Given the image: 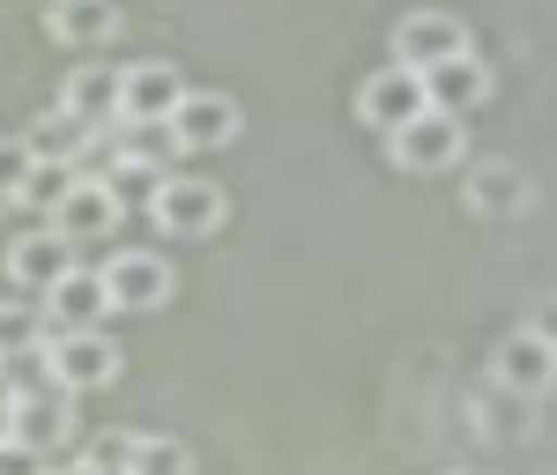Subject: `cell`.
<instances>
[{"instance_id": "obj_25", "label": "cell", "mask_w": 557, "mask_h": 475, "mask_svg": "<svg viewBox=\"0 0 557 475\" xmlns=\"http://www.w3.org/2000/svg\"><path fill=\"white\" fill-rule=\"evenodd\" d=\"M83 461H97L104 475H127V468H134V438H97Z\"/></svg>"}, {"instance_id": "obj_17", "label": "cell", "mask_w": 557, "mask_h": 475, "mask_svg": "<svg viewBox=\"0 0 557 475\" xmlns=\"http://www.w3.org/2000/svg\"><path fill=\"white\" fill-rule=\"evenodd\" d=\"M60 104L75 120H89V127H120V67H75Z\"/></svg>"}, {"instance_id": "obj_21", "label": "cell", "mask_w": 557, "mask_h": 475, "mask_svg": "<svg viewBox=\"0 0 557 475\" xmlns=\"http://www.w3.org/2000/svg\"><path fill=\"white\" fill-rule=\"evenodd\" d=\"M75 164H38V172H30V186H23V193H15V209H30V216H52V209H60V201H67V186H75Z\"/></svg>"}, {"instance_id": "obj_8", "label": "cell", "mask_w": 557, "mask_h": 475, "mask_svg": "<svg viewBox=\"0 0 557 475\" xmlns=\"http://www.w3.org/2000/svg\"><path fill=\"white\" fill-rule=\"evenodd\" d=\"M8 432L23 446H38L45 461L75 438V393L67 387H38V393H8Z\"/></svg>"}, {"instance_id": "obj_23", "label": "cell", "mask_w": 557, "mask_h": 475, "mask_svg": "<svg viewBox=\"0 0 557 475\" xmlns=\"http://www.w3.org/2000/svg\"><path fill=\"white\" fill-rule=\"evenodd\" d=\"M112 193H120V209H149L157 201V186H164V172L157 164H112Z\"/></svg>"}, {"instance_id": "obj_10", "label": "cell", "mask_w": 557, "mask_h": 475, "mask_svg": "<svg viewBox=\"0 0 557 475\" xmlns=\"http://www.w3.org/2000/svg\"><path fill=\"white\" fill-rule=\"evenodd\" d=\"M75 267V246L52 230V223H38V230H23L15 246H8V283L23 290V298H45L60 275Z\"/></svg>"}, {"instance_id": "obj_11", "label": "cell", "mask_w": 557, "mask_h": 475, "mask_svg": "<svg viewBox=\"0 0 557 475\" xmlns=\"http://www.w3.org/2000/svg\"><path fill=\"white\" fill-rule=\"evenodd\" d=\"M491 372H498V387H506V393H550L557 387V342L543 335V327H520V335L498 342Z\"/></svg>"}, {"instance_id": "obj_12", "label": "cell", "mask_w": 557, "mask_h": 475, "mask_svg": "<svg viewBox=\"0 0 557 475\" xmlns=\"http://www.w3.org/2000/svg\"><path fill=\"white\" fill-rule=\"evenodd\" d=\"M104 312H112V290H104V275H89V267H67V275L45 290V320H52V335L104 327Z\"/></svg>"}, {"instance_id": "obj_6", "label": "cell", "mask_w": 557, "mask_h": 475, "mask_svg": "<svg viewBox=\"0 0 557 475\" xmlns=\"http://www.w3.org/2000/svg\"><path fill=\"white\" fill-rule=\"evenodd\" d=\"M386 157L401 172H454L461 164V120L454 112H417L409 127L386 134Z\"/></svg>"}, {"instance_id": "obj_15", "label": "cell", "mask_w": 557, "mask_h": 475, "mask_svg": "<svg viewBox=\"0 0 557 475\" xmlns=\"http://www.w3.org/2000/svg\"><path fill=\"white\" fill-rule=\"evenodd\" d=\"M45 30L52 45H112L120 38V0H52L45 8Z\"/></svg>"}, {"instance_id": "obj_1", "label": "cell", "mask_w": 557, "mask_h": 475, "mask_svg": "<svg viewBox=\"0 0 557 475\" xmlns=\"http://www.w3.org/2000/svg\"><path fill=\"white\" fill-rule=\"evenodd\" d=\"M223 216H231V201H223V186L201 172H164V186H157V201H149V223L164 230V238H215L223 230Z\"/></svg>"}, {"instance_id": "obj_29", "label": "cell", "mask_w": 557, "mask_h": 475, "mask_svg": "<svg viewBox=\"0 0 557 475\" xmlns=\"http://www.w3.org/2000/svg\"><path fill=\"white\" fill-rule=\"evenodd\" d=\"M8 438H15V432H8V393H0V446H8Z\"/></svg>"}, {"instance_id": "obj_27", "label": "cell", "mask_w": 557, "mask_h": 475, "mask_svg": "<svg viewBox=\"0 0 557 475\" xmlns=\"http://www.w3.org/2000/svg\"><path fill=\"white\" fill-rule=\"evenodd\" d=\"M535 327H543V335H550V342H557V298L543 304V312H535Z\"/></svg>"}, {"instance_id": "obj_30", "label": "cell", "mask_w": 557, "mask_h": 475, "mask_svg": "<svg viewBox=\"0 0 557 475\" xmlns=\"http://www.w3.org/2000/svg\"><path fill=\"white\" fill-rule=\"evenodd\" d=\"M8 209H15V193H0V216H8Z\"/></svg>"}, {"instance_id": "obj_28", "label": "cell", "mask_w": 557, "mask_h": 475, "mask_svg": "<svg viewBox=\"0 0 557 475\" xmlns=\"http://www.w3.org/2000/svg\"><path fill=\"white\" fill-rule=\"evenodd\" d=\"M60 475H104V468H97V461H75V468H60Z\"/></svg>"}, {"instance_id": "obj_18", "label": "cell", "mask_w": 557, "mask_h": 475, "mask_svg": "<svg viewBox=\"0 0 557 475\" xmlns=\"http://www.w3.org/2000/svg\"><path fill=\"white\" fill-rule=\"evenodd\" d=\"M469 209L475 216H520V209H528V172H520V164H475L469 172Z\"/></svg>"}, {"instance_id": "obj_9", "label": "cell", "mask_w": 557, "mask_h": 475, "mask_svg": "<svg viewBox=\"0 0 557 475\" xmlns=\"http://www.w3.org/2000/svg\"><path fill=\"white\" fill-rule=\"evenodd\" d=\"M120 216H127V209H120L112 178H75V186H67V201H60L45 223H52L67 246H97V238H112V223H120Z\"/></svg>"}, {"instance_id": "obj_4", "label": "cell", "mask_w": 557, "mask_h": 475, "mask_svg": "<svg viewBox=\"0 0 557 475\" xmlns=\"http://www.w3.org/2000/svg\"><path fill=\"white\" fill-rule=\"evenodd\" d=\"M246 127V112H238V97H223V89H186L172 112V134L186 157H209V149H231Z\"/></svg>"}, {"instance_id": "obj_24", "label": "cell", "mask_w": 557, "mask_h": 475, "mask_svg": "<svg viewBox=\"0 0 557 475\" xmlns=\"http://www.w3.org/2000/svg\"><path fill=\"white\" fill-rule=\"evenodd\" d=\"M30 172H38L30 141H23V134H8V141H0V193H23V186H30Z\"/></svg>"}, {"instance_id": "obj_13", "label": "cell", "mask_w": 557, "mask_h": 475, "mask_svg": "<svg viewBox=\"0 0 557 475\" xmlns=\"http://www.w3.org/2000/svg\"><path fill=\"white\" fill-rule=\"evenodd\" d=\"M186 83H178L172 60H141V67H120V120H172Z\"/></svg>"}, {"instance_id": "obj_31", "label": "cell", "mask_w": 557, "mask_h": 475, "mask_svg": "<svg viewBox=\"0 0 557 475\" xmlns=\"http://www.w3.org/2000/svg\"><path fill=\"white\" fill-rule=\"evenodd\" d=\"M454 475H469V468H454Z\"/></svg>"}, {"instance_id": "obj_20", "label": "cell", "mask_w": 557, "mask_h": 475, "mask_svg": "<svg viewBox=\"0 0 557 475\" xmlns=\"http://www.w3.org/2000/svg\"><path fill=\"white\" fill-rule=\"evenodd\" d=\"M45 335H52L45 304H0V364H15V357L45 349Z\"/></svg>"}, {"instance_id": "obj_14", "label": "cell", "mask_w": 557, "mask_h": 475, "mask_svg": "<svg viewBox=\"0 0 557 475\" xmlns=\"http://www.w3.org/2000/svg\"><path fill=\"white\" fill-rule=\"evenodd\" d=\"M424 97H431V112L469 120L475 104L491 97V67H483L475 52H461V60H438V67H424Z\"/></svg>"}, {"instance_id": "obj_2", "label": "cell", "mask_w": 557, "mask_h": 475, "mask_svg": "<svg viewBox=\"0 0 557 475\" xmlns=\"http://www.w3.org/2000/svg\"><path fill=\"white\" fill-rule=\"evenodd\" d=\"M45 357H52V379L67 393H97L120 379V342L104 335V327H75V335H45Z\"/></svg>"}, {"instance_id": "obj_5", "label": "cell", "mask_w": 557, "mask_h": 475, "mask_svg": "<svg viewBox=\"0 0 557 475\" xmlns=\"http://www.w3.org/2000/svg\"><path fill=\"white\" fill-rule=\"evenodd\" d=\"M417 112H431V97H424V75H417V67H401V60L357 83V120H364V127L394 134V127H409Z\"/></svg>"}, {"instance_id": "obj_16", "label": "cell", "mask_w": 557, "mask_h": 475, "mask_svg": "<svg viewBox=\"0 0 557 475\" xmlns=\"http://www.w3.org/2000/svg\"><path fill=\"white\" fill-rule=\"evenodd\" d=\"M97 134H104V127H89V120L67 112V104H52L23 141H30V157H38V164H75V172H83V149L97 141Z\"/></svg>"}, {"instance_id": "obj_26", "label": "cell", "mask_w": 557, "mask_h": 475, "mask_svg": "<svg viewBox=\"0 0 557 475\" xmlns=\"http://www.w3.org/2000/svg\"><path fill=\"white\" fill-rule=\"evenodd\" d=\"M0 475H45V453L23 446V438H8V446H0Z\"/></svg>"}, {"instance_id": "obj_7", "label": "cell", "mask_w": 557, "mask_h": 475, "mask_svg": "<svg viewBox=\"0 0 557 475\" xmlns=\"http://www.w3.org/2000/svg\"><path fill=\"white\" fill-rule=\"evenodd\" d=\"M104 290H112V312H157V304H172L178 275L164 253H112L104 267Z\"/></svg>"}, {"instance_id": "obj_22", "label": "cell", "mask_w": 557, "mask_h": 475, "mask_svg": "<svg viewBox=\"0 0 557 475\" xmlns=\"http://www.w3.org/2000/svg\"><path fill=\"white\" fill-rule=\"evenodd\" d=\"M127 475H194V453L178 438H134V468Z\"/></svg>"}, {"instance_id": "obj_3", "label": "cell", "mask_w": 557, "mask_h": 475, "mask_svg": "<svg viewBox=\"0 0 557 475\" xmlns=\"http://www.w3.org/2000/svg\"><path fill=\"white\" fill-rule=\"evenodd\" d=\"M461 52H475L469 23L461 15H446V8H409L401 23H394V60L401 67H438V60H461Z\"/></svg>"}, {"instance_id": "obj_19", "label": "cell", "mask_w": 557, "mask_h": 475, "mask_svg": "<svg viewBox=\"0 0 557 475\" xmlns=\"http://www.w3.org/2000/svg\"><path fill=\"white\" fill-rule=\"evenodd\" d=\"M172 157H186L172 120H120V164H157V172H172Z\"/></svg>"}]
</instances>
